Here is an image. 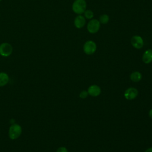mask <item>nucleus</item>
<instances>
[{
	"mask_svg": "<svg viewBox=\"0 0 152 152\" xmlns=\"http://www.w3.org/2000/svg\"><path fill=\"white\" fill-rule=\"evenodd\" d=\"M88 92L87 91H86V90H83V91H81L79 94V96L81 99H86L87 96H88Z\"/></svg>",
	"mask_w": 152,
	"mask_h": 152,
	"instance_id": "15",
	"label": "nucleus"
},
{
	"mask_svg": "<svg viewBox=\"0 0 152 152\" xmlns=\"http://www.w3.org/2000/svg\"><path fill=\"white\" fill-rule=\"evenodd\" d=\"M2 1V0H0V1Z\"/></svg>",
	"mask_w": 152,
	"mask_h": 152,
	"instance_id": "19",
	"label": "nucleus"
},
{
	"mask_svg": "<svg viewBox=\"0 0 152 152\" xmlns=\"http://www.w3.org/2000/svg\"><path fill=\"white\" fill-rule=\"evenodd\" d=\"M138 90L134 87L128 88L124 93V97L126 99L131 100L135 99L138 96Z\"/></svg>",
	"mask_w": 152,
	"mask_h": 152,
	"instance_id": "7",
	"label": "nucleus"
},
{
	"mask_svg": "<svg viewBox=\"0 0 152 152\" xmlns=\"http://www.w3.org/2000/svg\"><path fill=\"white\" fill-rule=\"evenodd\" d=\"M22 133V127L18 124H12L8 130V136L12 140H15L20 137Z\"/></svg>",
	"mask_w": 152,
	"mask_h": 152,
	"instance_id": "2",
	"label": "nucleus"
},
{
	"mask_svg": "<svg viewBox=\"0 0 152 152\" xmlns=\"http://www.w3.org/2000/svg\"><path fill=\"white\" fill-rule=\"evenodd\" d=\"M145 152H152V147H150L148 148H147Z\"/></svg>",
	"mask_w": 152,
	"mask_h": 152,
	"instance_id": "17",
	"label": "nucleus"
},
{
	"mask_svg": "<svg viewBox=\"0 0 152 152\" xmlns=\"http://www.w3.org/2000/svg\"><path fill=\"white\" fill-rule=\"evenodd\" d=\"M86 23V19L82 15H78L74 20V26L77 28H83Z\"/></svg>",
	"mask_w": 152,
	"mask_h": 152,
	"instance_id": "8",
	"label": "nucleus"
},
{
	"mask_svg": "<svg viewBox=\"0 0 152 152\" xmlns=\"http://www.w3.org/2000/svg\"><path fill=\"white\" fill-rule=\"evenodd\" d=\"M56 152H68V150L65 147H59Z\"/></svg>",
	"mask_w": 152,
	"mask_h": 152,
	"instance_id": "16",
	"label": "nucleus"
},
{
	"mask_svg": "<svg viewBox=\"0 0 152 152\" xmlns=\"http://www.w3.org/2000/svg\"><path fill=\"white\" fill-rule=\"evenodd\" d=\"M97 50V45L95 42L93 40L86 41L83 45V51L84 52L88 55H91L95 53Z\"/></svg>",
	"mask_w": 152,
	"mask_h": 152,
	"instance_id": "4",
	"label": "nucleus"
},
{
	"mask_svg": "<svg viewBox=\"0 0 152 152\" xmlns=\"http://www.w3.org/2000/svg\"><path fill=\"white\" fill-rule=\"evenodd\" d=\"M83 14H84V17L86 18V19L91 20L92 18H93L94 12L91 10H87L86 9Z\"/></svg>",
	"mask_w": 152,
	"mask_h": 152,
	"instance_id": "14",
	"label": "nucleus"
},
{
	"mask_svg": "<svg viewBox=\"0 0 152 152\" xmlns=\"http://www.w3.org/2000/svg\"><path fill=\"white\" fill-rule=\"evenodd\" d=\"M10 81V77L8 74L4 72H0V87L6 86Z\"/></svg>",
	"mask_w": 152,
	"mask_h": 152,
	"instance_id": "11",
	"label": "nucleus"
},
{
	"mask_svg": "<svg viewBox=\"0 0 152 152\" xmlns=\"http://www.w3.org/2000/svg\"><path fill=\"white\" fill-rule=\"evenodd\" d=\"M88 94L93 97H97L101 93L100 87L96 84L90 86L87 90Z\"/></svg>",
	"mask_w": 152,
	"mask_h": 152,
	"instance_id": "9",
	"label": "nucleus"
},
{
	"mask_svg": "<svg viewBox=\"0 0 152 152\" xmlns=\"http://www.w3.org/2000/svg\"><path fill=\"white\" fill-rule=\"evenodd\" d=\"M142 61L146 64H148L152 62V49H147L143 53L142 57Z\"/></svg>",
	"mask_w": 152,
	"mask_h": 152,
	"instance_id": "10",
	"label": "nucleus"
},
{
	"mask_svg": "<svg viewBox=\"0 0 152 152\" xmlns=\"http://www.w3.org/2000/svg\"><path fill=\"white\" fill-rule=\"evenodd\" d=\"M87 8V2L86 0H75L72 5L73 12L78 15H81Z\"/></svg>",
	"mask_w": 152,
	"mask_h": 152,
	"instance_id": "1",
	"label": "nucleus"
},
{
	"mask_svg": "<svg viewBox=\"0 0 152 152\" xmlns=\"http://www.w3.org/2000/svg\"><path fill=\"white\" fill-rule=\"evenodd\" d=\"M99 21L100 22V24H107L109 21V17L108 15L106 14H102L101 15L100 17H99Z\"/></svg>",
	"mask_w": 152,
	"mask_h": 152,
	"instance_id": "13",
	"label": "nucleus"
},
{
	"mask_svg": "<svg viewBox=\"0 0 152 152\" xmlns=\"http://www.w3.org/2000/svg\"><path fill=\"white\" fill-rule=\"evenodd\" d=\"M142 78L141 74L138 71L133 72L130 75V79L133 82H138Z\"/></svg>",
	"mask_w": 152,
	"mask_h": 152,
	"instance_id": "12",
	"label": "nucleus"
},
{
	"mask_svg": "<svg viewBox=\"0 0 152 152\" xmlns=\"http://www.w3.org/2000/svg\"><path fill=\"white\" fill-rule=\"evenodd\" d=\"M100 23L97 19L92 18L90 20L87 25V31L91 34H95L97 33L100 28Z\"/></svg>",
	"mask_w": 152,
	"mask_h": 152,
	"instance_id": "3",
	"label": "nucleus"
},
{
	"mask_svg": "<svg viewBox=\"0 0 152 152\" xmlns=\"http://www.w3.org/2000/svg\"><path fill=\"white\" fill-rule=\"evenodd\" d=\"M148 115H149V116H150L151 118H152V109L150 110V111H149V112H148Z\"/></svg>",
	"mask_w": 152,
	"mask_h": 152,
	"instance_id": "18",
	"label": "nucleus"
},
{
	"mask_svg": "<svg viewBox=\"0 0 152 152\" xmlns=\"http://www.w3.org/2000/svg\"><path fill=\"white\" fill-rule=\"evenodd\" d=\"M131 43L134 48L140 49L144 46V40L141 36L139 35H134L131 39Z\"/></svg>",
	"mask_w": 152,
	"mask_h": 152,
	"instance_id": "6",
	"label": "nucleus"
},
{
	"mask_svg": "<svg viewBox=\"0 0 152 152\" xmlns=\"http://www.w3.org/2000/svg\"><path fill=\"white\" fill-rule=\"evenodd\" d=\"M12 46L8 43H2L0 45V55L4 57L10 56L12 52Z\"/></svg>",
	"mask_w": 152,
	"mask_h": 152,
	"instance_id": "5",
	"label": "nucleus"
}]
</instances>
